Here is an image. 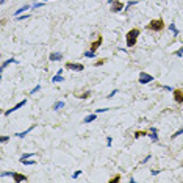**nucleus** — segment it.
<instances>
[{
	"label": "nucleus",
	"instance_id": "1",
	"mask_svg": "<svg viewBox=\"0 0 183 183\" xmlns=\"http://www.w3.org/2000/svg\"><path fill=\"white\" fill-rule=\"evenodd\" d=\"M139 36V30L138 28H133V30H130L127 33V47H133L136 44V39Z\"/></svg>",
	"mask_w": 183,
	"mask_h": 183
},
{
	"label": "nucleus",
	"instance_id": "2",
	"mask_svg": "<svg viewBox=\"0 0 183 183\" xmlns=\"http://www.w3.org/2000/svg\"><path fill=\"white\" fill-rule=\"evenodd\" d=\"M163 27H164L163 20H161V19H155V20L149 22L147 30H152V31H161V30H163Z\"/></svg>",
	"mask_w": 183,
	"mask_h": 183
},
{
	"label": "nucleus",
	"instance_id": "3",
	"mask_svg": "<svg viewBox=\"0 0 183 183\" xmlns=\"http://www.w3.org/2000/svg\"><path fill=\"white\" fill-rule=\"evenodd\" d=\"M139 85H147V83H150V82H153V77L152 75H149L147 72H141L139 74Z\"/></svg>",
	"mask_w": 183,
	"mask_h": 183
},
{
	"label": "nucleus",
	"instance_id": "4",
	"mask_svg": "<svg viewBox=\"0 0 183 183\" xmlns=\"http://www.w3.org/2000/svg\"><path fill=\"white\" fill-rule=\"evenodd\" d=\"M25 103H27V100H25V99H24L22 102H19V103H17V105H14V107H13L11 110H8V111H5V116H8V114H11V113H14V111H17V110H19L20 107H24V105H25Z\"/></svg>",
	"mask_w": 183,
	"mask_h": 183
},
{
	"label": "nucleus",
	"instance_id": "5",
	"mask_svg": "<svg viewBox=\"0 0 183 183\" xmlns=\"http://www.w3.org/2000/svg\"><path fill=\"white\" fill-rule=\"evenodd\" d=\"M172 93H174V99H175V102L183 103V93H181V91H180V89H174Z\"/></svg>",
	"mask_w": 183,
	"mask_h": 183
},
{
	"label": "nucleus",
	"instance_id": "6",
	"mask_svg": "<svg viewBox=\"0 0 183 183\" xmlns=\"http://www.w3.org/2000/svg\"><path fill=\"white\" fill-rule=\"evenodd\" d=\"M11 177L14 178V181H16V183H19V181H25V180H27V177H25L24 174H17V172H13V174H11Z\"/></svg>",
	"mask_w": 183,
	"mask_h": 183
},
{
	"label": "nucleus",
	"instance_id": "7",
	"mask_svg": "<svg viewBox=\"0 0 183 183\" xmlns=\"http://www.w3.org/2000/svg\"><path fill=\"white\" fill-rule=\"evenodd\" d=\"M68 69H74V71H78V72H82L85 69L83 64H74V63H68Z\"/></svg>",
	"mask_w": 183,
	"mask_h": 183
},
{
	"label": "nucleus",
	"instance_id": "8",
	"mask_svg": "<svg viewBox=\"0 0 183 183\" xmlns=\"http://www.w3.org/2000/svg\"><path fill=\"white\" fill-rule=\"evenodd\" d=\"M49 60H52V61H60V60H63V53H61V52H53V53H50Z\"/></svg>",
	"mask_w": 183,
	"mask_h": 183
},
{
	"label": "nucleus",
	"instance_id": "9",
	"mask_svg": "<svg viewBox=\"0 0 183 183\" xmlns=\"http://www.w3.org/2000/svg\"><path fill=\"white\" fill-rule=\"evenodd\" d=\"M122 8H124V5H122L121 2H116V0H113V5H111V11L117 13V11H121Z\"/></svg>",
	"mask_w": 183,
	"mask_h": 183
},
{
	"label": "nucleus",
	"instance_id": "10",
	"mask_svg": "<svg viewBox=\"0 0 183 183\" xmlns=\"http://www.w3.org/2000/svg\"><path fill=\"white\" fill-rule=\"evenodd\" d=\"M35 127H36V125H31V127H28L27 130H25V132H20V133H16V136H17V138H24V136H25V135H27L28 132H31V130H33Z\"/></svg>",
	"mask_w": 183,
	"mask_h": 183
},
{
	"label": "nucleus",
	"instance_id": "11",
	"mask_svg": "<svg viewBox=\"0 0 183 183\" xmlns=\"http://www.w3.org/2000/svg\"><path fill=\"white\" fill-rule=\"evenodd\" d=\"M100 44H102V38L99 36L97 41H96V42H93V46H91V50H94V52H96V50L99 49V46H100Z\"/></svg>",
	"mask_w": 183,
	"mask_h": 183
},
{
	"label": "nucleus",
	"instance_id": "12",
	"mask_svg": "<svg viewBox=\"0 0 183 183\" xmlns=\"http://www.w3.org/2000/svg\"><path fill=\"white\" fill-rule=\"evenodd\" d=\"M150 139L158 141V135H156V128H150Z\"/></svg>",
	"mask_w": 183,
	"mask_h": 183
},
{
	"label": "nucleus",
	"instance_id": "13",
	"mask_svg": "<svg viewBox=\"0 0 183 183\" xmlns=\"http://www.w3.org/2000/svg\"><path fill=\"white\" fill-rule=\"evenodd\" d=\"M11 63H17V60H14V58H11V60H8V61H5V63L2 64V68H0V69H2V71H5V68L8 66V64H11Z\"/></svg>",
	"mask_w": 183,
	"mask_h": 183
},
{
	"label": "nucleus",
	"instance_id": "14",
	"mask_svg": "<svg viewBox=\"0 0 183 183\" xmlns=\"http://www.w3.org/2000/svg\"><path fill=\"white\" fill-rule=\"evenodd\" d=\"M93 121H96V114H89L88 117H85V124H89V122H93Z\"/></svg>",
	"mask_w": 183,
	"mask_h": 183
},
{
	"label": "nucleus",
	"instance_id": "15",
	"mask_svg": "<svg viewBox=\"0 0 183 183\" xmlns=\"http://www.w3.org/2000/svg\"><path fill=\"white\" fill-rule=\"evenodd\" d=\"M64 80V78L61 77V74H58V75H55L53 78H52V82H53V83H58V82H63Z\"/></svg>",
	"mask_w": 183,
	"mask_h": 183
},
{
	"label": "nucleus",
	"instance_id": "16",
	"mask_svg": "<svg viewBox=\"0 0 183 183\" xmlns=\"http://www.w3.org/2000/svg\"><path fill=\"white\" fill-rule=\"evenodd\" d=\"M64 107V102H57V103H53V110H61Z\"/></svg>",
	"mask_w": 183,
	"mask_h": 183
},
{
	"label": "nucleus",
	"instance_id": "17",
	"mask_svg": "<svg viewBox=\"0 0 183 183\" xmlns=\"http://www.w3.org/2000/svg\"><path fill=\"white\" fill-rule=\"evenodd\" d=\"M20 163H24V164H27V166H31V164H35L36 161H35V160H20Z\"/></svg>",
	"mask_w": 183,
	"mask_h": 183
},
{
	"label": "nucleus",
	"instance_id": "18",
	"mask_svg": "<svg viewBox=\"0 0 183 183\" xmlns=\"http://www.w3.org/2000/svg\"><path fill=\"white\" fill-rule=\"evenodd\" d=\"M169 30H171V31H174V35H178V30H177V27H175L174 24H171V25H169Z\"/></svg>",
	"mask_w": 183,
	"mask_h": 183
},
{
	"label": "nucleus",
	"instance_id": "19",
	"mask_svg": "<svg viewBox=\"0 0 183 183\" xmlns=\"http://www.w3.org/2000/svg\"><path fill=\"white\" fill-rule=\"evenodd\" d=\"M25 9H28V5H25V6H22V8H19V9L16 11V16H19V14H20V13H24Z\"/></svg>",
	"mask_w": 183,
	"mask_h": 183
},
{
	"label": "nucleus",
	"instance_id": "20",
	"mask_svg": "<svg viewBox=\"0 0 183 183\" xmlns=\"http://www.w3.org/2000/svg\"><path fill=\"white\" fill-rule=\"evenodd\" d=\"M36 153H24L22 156H20V160H27V158H30V156H35Z\"/></svg>",
	"mask_w": 183,
	"mask_h": 183
},
{
	"label": "nucleus",
	"instance_id": "21",
	"mask_svg": "<svg viewBox=\"0 0 183 183\" xmlns=\"http://www.w3.org/2000/svg\"><path fill=\"white\" fill-rule=\"evenodd\" d=\"M85 57L93 58V57H94V50H88V52H85Z\"/></svg>",
	"mask_w": 183,
	"mask_h": 183
},
{
	"label": "nucleus",
	"instance_id": "22",
	"mask_svg": "<svg viewBox=\"0 0 183 183\" xmlns=\"http://www.w3.org/2000/svg\"><path fill=\"white\" fill-rule=\"evenodd\" d=\"M180 135H183V128H180V130H177V132H175V133L172 135V139H174V138H177V136H180Z\"/></svg>",
	"mask_w": 183,
	"mask_h": 183
},
{
	"label": "nucleus",
	"instance_id": "23",
	"mask_svg": "<svg viewBox=\"0 0 183 183\" xmlns=\"http://www.w3.org/2000/svg\"><path fill=\"white\" fill-rule=\"evenodd\" d=\"M8 139H9V136H0V142H2V144H5Z\"/></svg>",
	"mask_w": 183,
	"mask_h": 183
},
{
	"label": "nucleus",
	"instance_id": "24",
	"mask_svg": "<svg viewBox=\"0 0 183 183\" xmlns=\"http://www.w3.org/2000/svg\"><path fill=\"white\" fill-rule=\"evenodd\" d=\"M119 180H121V177H119V175H116V177H114V178H111L110 181H111V183H117Z\"/></svg>",
	"mask_w": 183,
	"mask_h": 183
},
{
	"label": "nucleus",
	"instance_id": "25",
	"mask_svg": "<svg viewBox=\"0 0 183 183\" xmlns=\"http://www.w3.org/2000/svg\"><path fill=\"white\" fill-rule=\"evenodd\" d=\"M39 89H41V86H36V88H33V89L30 91V94H35L36 91H39Z\"/></svg>",
	"mask_w": 183,
	"mask_h": 183
},
{
	"label": "nucleus",
	"instance_id": "26",
	"mask_svg": "<svg viewBox=\"0 0 183 183\" xmlns=\"http://www.w3.org/2000/svg\"><path fill=\"white\" fill-rule=\"evenodd\" d=\"M82 174V171H77V172H74V175H72V178H77L78 175H80Z\"/></svg>",
	"mask_w": 183,
	"mask_h": 183
},
{
	"label": "nucleus",
	"instance_id": "27",
	"mask_svg": "<svg viewBox=\"0 0 183 183\" xmlns=\"http://www.w3.org/2000/svg\"><path fill=\"white\" fill-rule=\"evenodd\" d=\"M142 135H146V133H142V132H136V133H135V138H139V136H142Z\"/></svg>",
	"mask_w": 183,
	"mask_h": 183
},
{
	"label": "nucleus",
	"instance_id": "28",
	"mask_svg": "<svg viewBox=\"0 0 183 183\" xmlns=\"http://www.w3.org/2000/svg\"><path fill=\"white\" fill-rule=\"evenodd\" d=\"M103 111H108V108H100V110H96V113H103Z\"/></svg>",
	"mask_w": 183,
	"mask_h": 183
},
{
	"label": "nucleus",
	"instance_id": "29",
	"mask_svg": "<svg viewBox=\"0 0 183 183\" xmlns=\"http://www.w3.org/2000/svg\"><path fill=\"white\" fill-rule=\"evenodd\" d=\"M175 55H177V57H181V55H183V49H180V50L177 52V53H175Z\"/></svg>",
	"mask_w": 183,
	"mask_h": 183
},
{
	"label": "nucleus",
	"instance_id": "30",
	"mask_svg": "<svg viewBox=\"0 0 183 183\" xmlns=\"http://www.w3.org/2000/svg\"><path fill=\"white\" fill-rule=\"evenodd\" d=\"M116 94H117V91H113V93H111V94H110V96H108V97H110V99H111V97H113V96H116Z\"/></svg>",
	"mask_w": 183,
	"mask_h": 183
},
{
	"label": "nucleus",
	"instance_id": "31",
	"mask_svg": "<svg viewBox=\"0 0 183 183\" xmlns=\"http://www.w3.org/2000/svg\"><path fill=\"white\" fill-rule=\"evenodd\" d=\"M88 97H89V93H86V94H83V96H82V99H88Z\"/></svg>",
	"mask_w": 183,
	"mask_h": 183
},
{
	"label": "nucleus",
	"instance_id": "32",
	"mask_svg": "<svg viewBox=\"0 0 183 183\" xmlns=\"http://www.w3.org/2000/svg\"><path fill=\"white\" fill-rule=\"evenodd\" d=\"M111 2H113V0H110V3H111Z\"/></svg>",
	"mask_w": 183,
	"mask_h": 183
}]
</instances>
